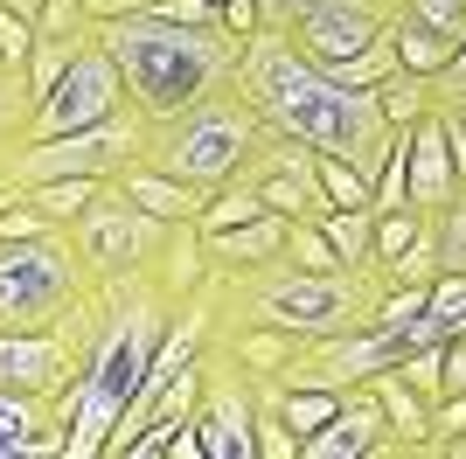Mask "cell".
Wrapping results in <instances>:
<instances>
[{"label":"cell","instance_id":"cell-16","mask_svg":"<svg viewBox=\"0 0 466 459\" xmlns=\"http://www.w3.org/2000/svg\"><path fill=\"white\" fill-rule=\"evenodd\" d=\"M286 230H292V216L265 209L251 223H230V230H216V237H202V258L209 265H265V258L286 250Z\"/></svg>","mask_w":466,"mask_h":459},{"label":"cell","instance_id":"cell-36","mask_svg":"<svg viewBox=\"0 0 466 459\" xmlns=\"http://www.w3.org/2000/svg\"><path fill=\"white\" fill-rule=\"evenodd\" d=\"M154 0H84V21H112V15H139Z\"/></svg>","mask_w":466,"mask_h":459},{"label":"cell","instance_id":"cell-23","mask_svg":"<svg viewBox=\"0 0 466 459\" xmlns=\"http://www.w3.org/2000/svg\"><path fill=\"white\" fill-rule=\"evenodd\" d=\"M272 397H279V418L307 439V432H320V424L334 418V403H341V390H286V382H272Z\"/></svg>","mask_w":466,"mask_h":459},{"label":"cell","instance_id":"cell-9","mask_svg":"<svg viewBox=\"0 0 466 459\" xmlns=\"http://www.w3.org/2000/svg\"><path fill=\"white\" fill-rule=\"evenodd\" d=\"M118 112H126V76H118V63L105 56V42L84 36L77 56H70V70H63L56 84H49V97L28 112L21 139L77 133V126H97V118H118Z\"/></svg>","mask_w":466,"mask_h":459},{"label":"cell","instance_id":"cell-38","mask_svg":"<svg viewBox=\"0 0 466 459\" xmlns=\"http://www.w3.org/2000/svg\"><path fill=\"white\" fill-rule=\"evenodd\" d=\"M0 7H15V15H28V21L42 15V0H0Z\"/></svg>","mask_w":466,"mask_h":459},{"label":"cell","instance_id":"cell-26","mask_svg":"<svg viewBox=\"0 0 466 459\" xmlns=\"http://www.w3.org/2000/svg\"><path fill=\"white\" fill-rule=\"evenodd\" d=\"M418 230H425V216H418V209H383V216H376V230H370V265L383 271L390 258L418 237Z\"/></svg>","mask_w":466,"mask_h":459},{"label":"cell","instance_id":"cell-4","mask_svg":"<svg viewBox=\"0 0 466 459\" xmlns=\"http://www.w3.org/2000/svg\"><path fill=\"white\" fill-rule=\"evenodd\" d=\"M91 36L105 42V56L126 76V105L139 118H167L195 97H209L230 84L237 56H244V36L230 28H188V21H167L154 7L139 15H112L91 21Z\"/></svg>","mask_w":466,"mask_h":459},{"label":"cell","instance_id":"cell-6","mask_svg":"<svg viewBox=\"0 0 466 459\" xmlns=\"http://www.w3.org/2000/svg\"><path fill=\"white\" fill-rule=\"evenodd\" d=\"M0 327H97V279L63 223L0 244Z\"/></svg>","mask_w":466,"mask_h":459},{"label":"cell","instance_id":"cell-11","mask_svg":"<svg viewBox=\"0 0 466 459\" xmlns=\"http://www.w3.org/2000/svg\"><path fill=\"white\" fill-rule=\"evenodd\" d=\"M237 181H251L258 202L279 216H328L334 202L320 195V174H313V147L292 133H272L265 126V139L251 147V160L237 168Z\"/></svg>","mask_w":466,"mask_h":459},{"label":"cell","instance_id":"cell-20","mask_svg":"<svg viewBox=\"0 0 466 459\" xmlns=\"http://www.w3.org/2000/svg\"><path fill=\"white\" fill-rule=\"evenodd\" d=\"M313 223L328 230V244L341 265H370V230H376V209H328L313 216Z\"/></svg>","mask_w":466,"mask_h":459},{"label":"cell","instance_id":"cell-25","mask_svg":"<svg viewBox=\"0 0 466 459\" xmlns=\"http://www.w3.org/2000/svg\"><path fill=\"white\" fill-rule=\"evenodd\" d=\"M383 279H390V286H431V279H439V244H431V223L383 265Z\"/></svg>","mask_w":466,"mask_h":459},{"label":"cell","instance_id":"cell-29","mask_svg":"<svg viewBox=\"0 0 466 459\" xmlns=\"http://www.w3.org/2000/svg\"><path fill=\"white\" fill-rule=\"evenodd\" d=\"M279 258H292V265H313V271L341 265V258H334V244H328V230L313 223V216H292V230H286V250H279Z\"/></svg>","mask_w":466,"mask_h":459},{"label":"cell","instance_id":"cell-12","mask_svg":"<svg viewBox=\"0 0 466 459\" xmlns=\"http://www.w3.org/2000/svg\"><path fill=\"white\" fill-rule=\"evenodd\" d=\"M299 459H397V439H390V424H383V403H376L362 382L341 390L334 418L299 439Z\"/></svg>","mask_w":466,"mask_h":459},{"label":"cell","instance_id":"cell-34","mask_svg":"<svg viewBox=\"0 0 466 459\" xmlns=\"http://www.w3.org/2000/svg\"><path fill=\"white\" fill-rule=\"evenodd\" d=\"M154 15H167V21H188V28H223V15H216L209 0H154Z\"/></svg>","mask_w":466,"mask_h":459},{"label":"cell","instance_id":"cell-10","mask_svg":"<svg viewBox=\"0 0 466 459\" xmlns=\"http://www.w3.org/2000/svg\"><path fill=\"white\" fill-rule=\"evenodd\" d=\"M91 348V327H0V390H70Z\"/></svg>","mask_w":466,"mask_h":459},{"label":"cell","instance_id":"cell-14","mask_svg":"<svg viewBox=\"0 0 466 459\" xmlns=\"http://www.w3.org/2000/svg\"><path fill=\"white\" fill-rule=\"evenodd\" d=\"M112 189L118 195H133L147 216H160V223H181V216H195L209 195L202 189H188V181H175V174H160V168H147V160H126V168L112 174Z\"/></svg>","mask_w":466,"mask_h":459},{"label":"cell","instance_id":"cell-15","mask_svg":"<svg viewBox=\"0 0 466 459\" xmlns=\"http://www.w3.org/2000/svg\"><path fill=\"white\" fill-rule=\"evenodd\" d=\"M362 390L383 403V424H390V439H397V459H410L418 445H425V432H431V403L418 397V390H410L397 369H376V376H362Z\"/></svg>","mask_w":466,"mask_h":459},{"label":"cell","instance_id":"cell-13","mask_svg":"<svg viewBox=\"0 0 466 459\" xmlns=\"http://www.w3.org/2000/svg\"><path fill=\"white\" fill-rule=\"evenodd\" d=\"M404 181H410V209L431 216L460 195V174H452V147H446V118L425 112L410 118V153H404Z\"/></svg>","mask_w":466,"mask_h":459},{"label":"cell","instance_id":"cell-2","mask_svg":"<svg viewBox=\"0 0 466 459\" xmlns=\"http://www.w3.org/2000/svg\"><path fill=\"white\" fill-rule=\"evenodd\" d=\"M175 306H181V292L154 265L97 279V327H91V348H84V369H77V411H70V432H63V459H105V439L126 418V403H133L139 376L154 362Z\"/></svg>","mask_w":466,"mask_h":459},{"label":"cell","instance_id":"cell-17","mask_svg":"<svg viewBox=\"0 0 466 459\" xmlns=\"http://www.w3.org/2000/svg\"><path fill=\"white\" fill-rule=\"evenodd\" d=\"M390 42H397V70H410V76H439L446 56L460 49L452 36H439V28H425V21H410L404 7H397V21H390Z\"/></svg>","mask_w":466,"mask_h":459},{"label":"cell","instance_id":"cell-24","mask_svg":"<svg viewBox=\"0 0 466 459\" xmlns=\"http://www.w3.org/2000/svg\"><path fill=\"white\" fill-rule=\"evenodd\" d=\"M431 244H439V271H460L466 279V189L452 195L446 209H431Z\"/></svg>","mask_w":466,"mask_h":459},{"label":"cell","instance_id":"cell-21","mask_svg":"<svg viewBox=\"0 0 466 459\" xmlns=\"http://www.w3.org/2000/svg\"><path fill=\"white\" fill-rule=\"evenodd\" d=\"M370 91H376V105H383L390 126H410V118L431 112V84H425V76H410V70H390L383 84H370Z\"/></svg>","mask_w":466,"mask_h":459},{"label":"cell","instance_id":"cell-8","mask_svg":"<svg viewBox=\"0 0 466 459\" xmlns=\"http://www.w3.org/2000/svg\"><path fill=\"white\" fill-rule=\"evenodd\" d=\"M63 230H70L77 258L91 265V279H118V271H133V265H154L160 237H167V223L147 216L133 195H118L112 181H105V189H97Z\"/></svg>","mask_w":466,"mask_h":459},{"label":"cell","instance_id":"cell-1","mask_svg":"<svg viewBox=\"0 0 466 459\" xmlns=\"http://www.w3.org/2000/svg\"><path fill=\"white\" fill-rule=\"evenodd\" d=\"M230 91L251 105L272 133L307 139L313 153H341L349 168H362L376 181L390 147V126L376 91H349L334 70H320L313 56H299L286 42V28H251L244 36V56L230 70Z\"/></svg>","mask_w":466,"mask_h":459},{"label":"cell","instance_id":"cell-3","mask_svg":"<svg viewBox=\"0 0 466 459\" xmlns=\"http://www.w3.org/2000/svg\"><path fill=\"white\" fill-rule=\"evenodd\" d=\"M383 271L376 265H292V258H265V265H209L202 300H209V327H279L292 342H328L341 327L376 321L383 300Z\"/></svg>","mask_w":466,"mask_h":459},{"label":"cell","instance_id":"cell-5","mask_svg":"<svg viewBox=\"0 0 466 459\" xmlns=\"http://www.w3.org/2000/svg\"><path fill=\"white\" fill-rule=\"evenodd\" d=\"M258 139H265V118L223 84V91L195 97V105H181L167 118H147L139 160L175 174V181H188V189H202V195H216L223 181H237V168L251 160Z\"/></svg>","mask_w":466,"mask_h":459},{"label":"cell","instance_id":"cell-37","mask_svg":"<svg viewBox=\"0 0 466 459\" xmlns=\"http://www.w3.org/2000/svg\"><path fill=\"white\" fill-rule=\"evenodd\" d=\"M446 390H466V342H446Z\"/></svg>","mask_w":466,"mask_h":459},{"label":"cell","instance_id":"cell-32","mask_svg":"<svg viewBox=\"0 0 466 459\" xmlns=\"http://www.w3.org/2000/svg\"><path fill=\"white\" fill-rule=\"evenodd\" d=\"M91 21H84V0H42L35 15V36H84Z\"/></svg>","mask_w":466,"mask_h":459},{"label":"cell","instance_id":"cell-31","mask_svg":"<svg viewBox=\"0 0 466 459\" xmlns=\"http://www.w3.org/2000/svg\"><path fill=\"white\" fill-rule=\"evenodd\" d=\"M28 56H35V21L15 15V7H0V63H7V70H28Z\"/></svg>","mask_w":466,"mask_h":459},{"label":"cell","instance_id":"cell-28","mask_svg":"<svg viewBox=\"0 0 466 459\" xmlns=\"http://www.w3.org/2000/svg\"><path fill=\"white\" fill-rule=\"evenodd\" d=\"M28 112H35V97H28V70H7V63H0V147H15V139H21Z\"/></svg>","mask_w":466,"mask_h":459},{"label":"cell","instance_id":"cell-35","mask_svg":"<svg viewBox=\"0 0 466 459\" xmlns=\"http://www.w3.org/2000/svg\"><path fill=\"white\" fill-rule=\"evenodd\" d=\"M431 112L446 118V147H452V174H460V189H466V126H460V112H446V105H431Z\"/></svg>","mask_w":466,"mask_h":459},{"label":"cell","instance_id":"cell-27","mask_svg":"<svg viewBox=\"0 0 466 459\" xmlns=\"http://www.w3.org/2000/svg\"><path fill=\"white\" fill-rule=\"evenodd\" d=\"M397 376L418 390V397H446V342H425V348H410L404 362H397Z\"/></svg>","mask_w":466,"mask_h":459},{"label":"cell","instance_id":"cell-19","mask_svg":"<svg viewBox=\"0 0 466 459\" xmlns=\"http://www.w3.org/2000/svg\"><path fill=\"white\" fill-rule=\"evenodd\" d=\"M251 459H299V432L279 418L272 376H258V403H251Z\"/></svg>","mask_w":466,"mask_h":459},{"label":"cell","instance_id":"cell-22","mask_svg":"<svg viewBox=\"0 0 466 459\" xmlns=\"http://www.w3.org/2000/svg\"><path fill=\"white\" fill-rule=\"evenodd\" d=\"M313 174H320V195L334 209H370V174L349 168L341 153H313Z\"/></svg>","mask_w":466,"mask_h":459},{"label":"cell","instance_id":"cell-7","mask_svg":"<svg viewBox=\"0 0 466 459\" xmlns=\"http://www.w3.org/2000/svg\"><path fill=\"white\" fill-rule=\"evenodd\" d=\"M139 133H147V118L126 105L118 118H97V126H77V133L15 139V147H0V181L7 189L56 181V174H97V181H112L126 160H139Z\"/></svg>","mask_w":466,"mask_h":459},{"label":"cell","instance_id":"cell-30","mask_svg":"<svg viewBox=\"0 0 466 459\" xmlns=\"http://www.w3.org/2000/svg\"><path fill=\"white\" fill-rule=\"evenodd\" d=\"M410 21H425V28H439V36L466 42V0H397Z\"/></svg>","mask_w":466,"mask_h":459},{"label":"cell","instance_id":"cell-18","mask_svg":"<svg viewBox=\"0 0 466 459\" xmlns=\"http://www.w3.org/2000/svg\"><path fill=\"white\" fill-rule=\"evenodd\" d=\"M97 189H105L97 174H56V181H28V189H15V195L28 202V209H42L49 223H70V216H77Z\"/></svg>","mask_w":466,"mask_h":459},{"label":"cell","instance_id":"cell-33","mask_svg":"<svg viewBox=\"0 0 466 459\" xmlns=\"http://www.w3.org/2000/svg\"><path fill=\"white\" fill-rule=\"evenodd\" d=\"M425 84H431V105H466V42L446 56V70L425 76Z\"/></svg>","mask_w":466,"mask_h":459}]
</instances>
